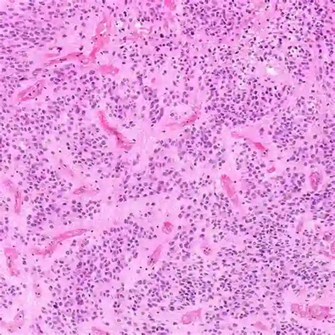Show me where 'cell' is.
Returning a JSON list of instances; mask_svg holds the SVG:
<instances>
[{"label":"cell","instance_id":"7","mask_svg":"<svg viewBox=\"0 0 335 335\" xmlns=\"http://www.w3.org/2000/svg\"><path fill=\"white\" fill-rule=\"evenodd\" d=\"M255 326L259 328V329H264V330H266V327L264 325H263L260 322H257L255 324Z\"/></svg>","mask_w":335,"mask_h":335},{"label":"cell","instance_id":"4","mask_svg":"<svg viewBox=\"0 0 335 335\" xmlns=\"http://www.w3.org/2000/svg\"><path fill=\"white\" fill-rule=\"evenodd\" d=\"M161 246L160 245L158 246V248L155 250L154 254H153L152 256L151 257V263H155L156 262L158 261V258H159L160 257V255H161Z\"/></svg>","mask_w":335,"mask_h":335},{"label":"cell","instance_id":"1","mask_svg":"<svg viewBox=\"0 0 335 335\" xmlns=\"http://www.w3.org/2000/svg\"><path fill=\"white\" fill-rule=\"evenodd\" d=\"M308 311H309L310 315L317 320H322L323 318H325L329 314L328 308L324 307V306H312L308 309Z\"/></svg>","mask_w":335,"mask_h":335},{"label":"cell","instance_id":"3","mask_svg":"<svg viewBox=\"0 0 335 335\" xmlns=\"http://www.w3.org/2000/svg\"><path fill=\"white\" fill-rule=\"evenodd\" d=\"M222 181L223 183V185H224L225 189H226V192H227L228 195L230 197L234 196L235 194H236V191H235L234 187H233L231 180L226 176H223Z\"/></svg>","mask_w":335,"mask_h":335},{"label":"cell","instance_id":"2","mask_svg":"<svg viewBox=\"0 0 335 335\" xmlns=\"http://www.w3.org/2000/svg\"><path fill=\"white\" fill-rule=\"evenodd\" d=\"M201 314V310H197V311H191L187 313L182 318V322L183 324H189L193 321H197L199 320Z\"/></svg>","mask_w":335,"mask_h":335},{"label":"cell","instance_id":"5","mask_svg":"<svg viewBox=\"0 0 335 335\" xmlns=\"http://www.w3.org/2000/svg\"><path fill=\"white\" fill-rule=\"evenodd\" d=\"M172 229H173V225L171 224V223L166 222L164 223V226H163V232L167 233V234H169V233L172 231Z\"/></svg>","mask_w":335,"mask_h":335},{"label":"cell","instance_id":"6","mask_svg":"<svg viewBox=\"0 0 335 335\" xmlns=\"http://www.w3.org/2000/svg\"><path fill=\"white\" fill-rule=\"evenodd\" d=\"M311 185H312L313 189H316L317 186L318 185V182L317 181V177L315 174H313L312 176H311Z\"/></svg>","mask_w":335,"mask_h":335}]
</instances>
